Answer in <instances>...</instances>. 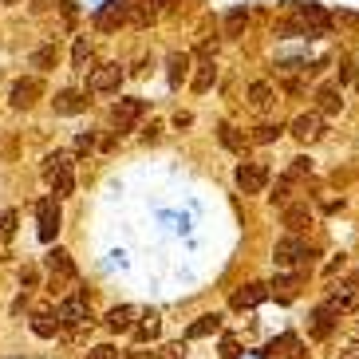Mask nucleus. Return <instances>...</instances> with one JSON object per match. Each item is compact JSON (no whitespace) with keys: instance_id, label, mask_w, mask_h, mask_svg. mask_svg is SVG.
Masks as SVG:
<instances>
[{"instance_id":"a19ab883","label":"nucleus","mask_w":359,"mask_h":359,"mask_svg":"<svg viewBox=\"0 0 359 359\" xmlns=\"http://www.w3.org/2000/svg\"><path fill=\"white\" fill-rule=\"evenodd\" d=\"M20 280H24L28 288H36V280H40V276H36V269H24V276H20Z\"/></svg>"},{"instance_id":"f3484780","label":"nucleus","mask_w":359,"mask_h":359,"mask_svg":"<svg viewBox=\"0 0 359 359\" xmlns=\"http://www.w3.org/2000/svg\"><path fill=\"white\" fill-rule=\"evenodd\" d=\"M332 324H336V312H332V308H324V304H320L316 312H312V320H308V327H312V336H316V339L332 336Z\"/></svg>"},{"instance_id":"423d86ee","label":"nucleus","mask_w":359,"mask_h":359,"mask_svg":"<svg viewBox=\"0 0 359 359\" xmlns=\"http://www.w3.org/2000/svg\"><path fill=\"white\" fill-rule=\"evenodd\" d=\"M237 186H241V194H261L269 186V166L264 162H241L237 166Z\"/></svg>"},{"instance_id":"c756f323","label":"nucleus","mask_w":359,"mask_h":359,"mask_svg":"<svg viewBox=\"0 0 359 359\" xmlns=\"http://www.w3.org/2000/svg\"><path fill=\"white\" fill-rule=\"evenodd\" d=\"M91 60H95V55H91V43H87V40H75V48H72V64L79 67V72H87V67H91Z\"/></svg>"},{"instance_id":"a878e982","label":"nucleus","mask_w":359,"mask_h":359,"mask_svg":"<svg viewBox=\"0 0 359 359\" xmlns=\"http://www.w3.org/2000/svg\"><path fill=\"white\" fill-rule=\"evenodd\" d=\"M217 138H222V147L237 150V154L245 150V135H241L237 127H233V123H222V127H217Z\"/></svg>"},{"instance_id":"20e7f679","label":"nucleus","mask_w":359,"mask_h":359,"mask_svg":"<svg viewBox=\"0 0 359 359\" xmlns=\"http://www.w3.org/2000/svg\"><path fill=\"white\" fill-rule=\"evenodd\" d=\"M36 233H40V241H55V233H60V205H55V198L36 201Z\"/></svg>"},{"instance_id":"4468645a","label":"nucleus","mask_w":359,"mask_h":359,"mask_svg":"<svg viewBox=\"0 0 359 359\" xmlns=\"http://www.w3.org/2000/svg\"><path fill=\"white\" fill-rule=\"evenodd\" d=\"M55 115H79V111H87V95H79V91H60V95L52 99Z\"/></svg>"},{"instance_id":"9b49d317","label":"nucleus","mask_w":359,"mask_h":359,"mask_svg":"<svg viewBox=\"0 0 359 359\" xmlns=\"http://www.w3.org/2000/svg\"><path fill=\"white\" fill-rule=\"evenodd\" d=\"M118 83H123V67H118V64L91 67V79H87V87H91V91H115Z\"/></svg>"},{"instance_id":"de8ad7c7","label":"nucleus","mask_w":359,"mask_h":359,"mask_svg":"<svg viewBox=\"0 0 359 359\" xmlns=\"http://www.w3.org/2000/svg\"><path fill=\"white\" fill-rule=\"evenodd\" d=\"M4 4H16V0H4Z\"/></svg>"},{"instance_id":"c85d7f7f","label":"nucleus","mask_w":359,"mask_h":359,"mask_svg":"<svg viewBox=\"0 0 359 359\" xmlns=\"http://www.w3.org/2000/svg\"><path fill=\"white\" fill-rule=\"evenodd\" d=\"M276 36H285V40H296V36H308V28L296 16H285V20H276V28H273Z\"/></svg>"},{"instance_id":"5701e85b","label":"nucleus","mask_w":359,"mask_h":359,"mask_svg":"<svg viewBox=\"0 0 359 359\" xmlns=\"http://www.w3.org/2000/svg\"><path fill=\"white\" fill-rule=\"evenodd\" d=\"M213 79H217V67H213V60H201L198 72H194V91H198V95H205V91L213 87Z\"/></svg>"},{"instance_id":"58836bf2","label":"nucleus","mask_w":359,"mask_h":359,"mask_svg":"<svg viewBox=\"0 0 359 359\" xmlns=\"http://www.w3.org/2000/svg\"><path fill=\"white\" fill-rule=\"evenodd\" d=\"M12 229H16V210H8L0 217V233H12Z\"/></svg>"},{"instance_id":"f8f14e48","label":"nucleus","mask_w":359,"mask_h":359,"mask_svg":"<svg viewBox=\"0 0 359 359\" xmlns=\"http://www.w3.org/2000/svg\"><path fill=\"white\" fill-rule=\"evenodd\" d=\"M87 320V300L83 296H67L64 304H60V324L64 327H79Z\"/></svg>"},{"instance_id":"c9c22d12","label":"nucleus","mask_w":359,"mask_h":359,"mask_svg":"<svg viewBox=\"0 0 359 359\" xmlns=\"http://www.w3.org/2000/svg\"><path fill=\"white\" fill-rule=\"evenodd\" d=\"M87 359H118V351L111 348V344H99V348L87 351Z\"/></svg>"},{"instance_id":"2f4dec72","label":"nucleus","mask_w":359,"mask_h":359,"mask_svg":"<svg viewBox=\"0 0 359 359\" xmlns=\"http://www.w3.org/2000/svg\"><path fill=\"white\" fill-rule=\"evenodd\" d=\"M55 327H60V324H52V316H48V312H36V316H32V332H36V336L52 339Z\"/></svg>"},{"instance_id":"49530a36","label":"nucleus","mask_w":359,"mask_h":359,"mask_svg":"<svg viewBox=\"0 0 359 359\" xmlns=\"http://www.w3.org/2000/svg\"><path fill=\"white\" fill-rule=\"evenodd\" d=\"M150 4H154V0H150ZM158 4H170V0H158Z\"/></svg>"},{"instance_id":"412c9836","label":"nucleus","mask_w":359,"mask_h":359,"mask_svg":"<svg viewBox=\"0 0 359 359\" xmlns=\"http://www.w3.org/2000/svg\"><path fill=\"white\" fill-rule=\"evenodd\" d=\"M166 75H170V83L178 87L182 79L190 75V55H186V52H174V55L166 60Z\"/></svg>"},{"instance_id":"1a4fd4ad","label":"nucleus","mask_w":359,"mask_h":359,"mask_svg":"<svg viewBox=\"0 0 359 359\" xmlns=\"http://www.w3.org/2000/svg\"><path fill=\"white\" fill-rule=\"evenodd\" d=\"M127 16H130V4H127V0H107L103 8L95 12V28H99V32H111V28H118Z\"/></svg>"},{"instance_id":"f257e3e1","label":"nucleus","mask_w":359,"mask_h":359,"mask_svg":"<svg viewBox=\"0 0 359 359\" xmlns=\"http://www.w3.org/2000/svg\"><path fill=\"white\" fill-rule=\"evenodd\" d=\"M43 178H48V186H52L55 194H72V190H75L72 154H64V150L48 154V158H43Z\"/></svg>"},{"instance_id":"cd10ccee","label":"nucleus","mask_w":359,"mask_h":359,"mask_svg":"<svg viewBox=\"0 0 359 359\" xmlns=\"http://www.w3.org/2000/svg\"><path fill=\"white\" fill-rule=\"evenodd\" d=\"M55 60H60V52H55V43H43V48H36V52H32V67H40V72L55 67Z\"/></svg>"},{"instance_id":"4be33fe9","label":"nucleus","mask_w":359,"mask_h":359,"mask_svg":"<svg viewBox=\"0 0 359 359\" xmlns=\"http://www.w3.org/2000/svg\"><path fill=\"white\" fill-rule=\"evenodd\" d=\"M130 320H135V308L130 304H118V308L107 312V327H111V332H130Z\"/></svg>"},{"instance_id":"a211bd4d","label":"nucleus","mask_w":359,"mask_h":359,"mask_svg":"<svg viewBox=\"0 0 359 359\" xmlns=\"http://www.w3.org/2000/svg\"><path fill=\"white\" fill-rule=\"evenodd\" d=\"M308 222H312V210H308V201H296V205H288V210H285V225L296 233V237H300V229H304Z\"/></svg>"},{"instance_id":"2eb2a0df","label":"nucleus","mask_w":359,"mask_h":359,"mask_svg":"<svg viewBox=\"0 0 359 359\" xmlns=\"http://www.w3.org/2000/svg\"><path fill=\"white\" fill-rule=\"evenodd\" d=\"M316 107H320V115H339V107H344V95H339V87L336 83H324L316 91Z\"/></svg>"},{"instance_id":"c03bdc74","label":"nucleus","mask_w":359,"mask_h":359,"mask_svg":"<svg viewBox=\"0 0 359 359\" xmlns=\"http://www.w3.org/2000/svg\"><path fill=\"white\" fill-rule=\"evenodd\" d=\"M52 8V0H32V12H48Z\"/></svg>"},{"instance_id":"37998d69","label":"nucleus","mask_w":359,"mask_h":359,"mask_svg":"<svg viewBox=\"0 0 359 359\" xmlns=\"http://www.w3.org/2000/svg\"><path fill=\"white\" fill-rule=\"evenodd\" d=\"M127 359H158L154 351H127Z\"/></svg>"},{"instance_id":"7ed1b4c3","label":"nucleus","mask_w":359,"mask_h":359,"mask_svg":"<svg viewBox=\"0 0 359 359\" xmlns=\"http://www.w3.org/2000/svg\"><path fill=\"white\" fill-rule=\"evenodd\" d=\"M308 257H312V249L304 245V237H296V233H288V237H280L273 249V264L276 269H296V264H308Z\"/></svg>"},{"instance_id":"0eeeda50","label":"nucleus","mask_w":359,"mask_h":359,"mask_svg":"<svg viewBox=\"0 0 359 359\" xmlns=\"http://www.w3.org/2000/svg\"><path fill=\"white\" fill-rule=\"evenodd\" d=\"M40 95H43V83L36 79V75H28V79H16V83H12L8 103L16 107V111H28V107H32Z\"/></svg>"},{"instance_id":"ea45409f","label":"nucleus","mask_w":359,"mask_h":359,"mask_svg":"<svg viewBox=\"0 0 359 359\" xmlns=\"http://www.w3.org/2000/svg\"><path fill=\"white\" fill-rule=\"evenodd\" d=\"M351 75H355V67H351L348 60H344V64H339V83H344V79H351Z\"/></svg>"},{"instance_id":"aec40b11","label":"nucleus","mask_w":359,"mask_h":359,"mask_svg":"<svg viewBox=\"0 0 359 359\" xmlns=\"http://www.w3.org/2000/svg\"><path fill=\"white\" fill-rule=\"evenodd\" d=\"M273 87L264 83V79H257L253 87H249V107H253V111H269V107H273Z\"/></svg>"},{"instance_id":"79ce46f5","label":"nucleus","mask_w":359,"mask_h":359,"mask_svg":"<svg viewBox=\"0 0 359 359\" xmlns=\"http://www.w3.org/2000/svg\"><path fill=\"white\" fill-rule=\"evenodd\" d=\"M339 359H359V344H351V348L339 351Z\"/></svg>"},{"instance_id":"7c9ffc66","label":"nucleus","mask_w":359,"mask_h":359,"mask_svg":"<svg viewBox=\"0 0 359 359\" xmlns=\"http://www.w3.org/2000/svg\"><path fill=\"white\" fill-rule=\"evenodd\" d=\"M154 16H158V8H154L150 0H147V4H135V8H130V24H138V28H147Z\"/></svg>"},{"instance_id":"dca6fc26","label":"nucleus","mask_w":359,"mask_h":359,"mask_svg":"<svg viewBox=\"0 0 359 359\" xmlns=\"http://www.w3.org/2000/svg\"><path fill=\"white\" fill-rule=\"evenodd\" d=\"M48 269H52V276H64V280L75 276V264H72V253H67V249H52V253H48Z\"/></svg>"},{"instance_id":"f704fd0d","label":"nucleus","mask_w":359,"mask_h":359,"mask_svg":"<svg viewBox=\"0 0 359 359\" xmlns=\"http://www.w3.org/2000/svg\"><path fill=\"white\" fill-rule=\"evenodd\" d=\"M304 174H312V162H308V158H292V166H288V178L300 182Z\"/></svg>"},{"instance_id":"b1692460","label":"nucleus","mask_w":359,"mask_h":359,"mask_svg":"<svg viewBox=\"0 0 359 359\" xmlns=\"http://www.w3.org/2000/svg\"><path fill=\"white\" fill-rule=\"evenodd\" d=\"M296 288H300V276H292V273H288V276H276L273 285H269V292H273L276 300H292V296H296Z\"/></svg>"},{"instance_id":"6e6552de","label":"nucleus","mask_w":359,"mask_h":359,"mask_svg":"<svg viewBox=\"0 0 359 359\" xmlns=\"http://www.w3.org/2000/svg\"><path fill=\"white\" fill-rule=\"evenodd\" d=\"M292 138H300V142H316L320 135H324V115L320 111H308V115H296L292 118Z\"/></svg>"},{"instance_id":"72a5a7b5","label":"nucleus","mask_w":359,"mask_h":359,"mask_svg":"<svg viewBox=\"0 0 359 359\" xmlns=\"http://www.w3.org/2000/svg\"><path fill=\"white\" fill-rule=\"evenodd\" d=\"M288 198H292V178L285 174V178H280V186H276V194H273V201L288 210Z\"/></svg>"},{"instance_id":"393cba45","label":"nucleus","mask_w":359,"mask_h":359,"mask_svg":"<svg viewBox=\"0 0 359 359\" xmlns=\"http://www.w3.org/2000/svg\"><path fill=\"white\" fill-rule=\"evenodd\" d=\"M158 327H162L158 312H142V324L135 327V339H138V344H147V339H154V336H158Z\"/></svg>"},{"instance_id":"6ab92c4d","label":"nucleus","mask_w":359,"mask_h":359,"mask_svg":"<svg viewBox=\"0 0 359 359\" xmlns=\"http://www.w3.org/2000/svg\"><path fill=\"white\" fill-rule=\"evenodd\" d=\"M217 327H222V316H217V312H205V316H198L190 324V332H186V336H190V339H205V336H213Z\"/></svg>"},{"instance_id":"f03ea898","label":"nucleus","mask_w":359,"mask_h":359,"mask_svg":"<svg viewBox=\"0 0 359 359\" xmlns=\"http://www.w3.org/2000/svg\"><path fill=\"white\" fill-rule=\"evenodd\" d=\"M288 12H292L296 20H300V24L308 28V40H316V36H327V28H332V16H327V12L320 8V4H312V0H308V4H300V0H288Z\"/></svg>"},{"instance_id":"473e14b6","label":"nucleus","mask_w":359,"mask_h":359,"mask_svg":"<svg viewBox=\"0 0 359 359\" xmlns=\"http://www.w3.org/2000/svg\"><path fill=\"white\" fill-rule=\"evenodd\" d=\"M280 130H285V127H273V123H264V127H257L253 142H261V147H269V142H276V138H280Z\"/></svg>"},{"instance_id":"ddd939ff","label":"nucleus","mask_w":359,"mask_h":359,"mask_svg":"<svg viewBox=\"0 0 359 359\" xmlns=\"http://www.w3.org/2000/svg\"><path fill=\"white\" fill-rule=\"evenodd\" d=\"M264 296H273V292H269V285H241L237 292L229 296V304L233 308H257Z\"/></svg>"},{"instance_id":"9d476101","label":"nucleus","mask_w":359,"mask_h":359,"mask_svg":"<svg viewBox=\"0 0 359 359\" xmlns=\"http://www.w3.org/2000/svg\"><path fill=\"white\" fill-rule=\"evenodd\" d=\"M324 308H332L336 316H344V312H355L359 308V292H355V285H339V288H332L327 292V300H324Z\"/></svg>"},{"instance_id":"4c0bfd02","label":"nucleus","mask_w":359,"mask_h":359,"mask_svg":"<svg viewBox=\"0 0 359 359\" xmlns=\"http://www.w3.org/2000/svg\"><path fill=\"white\" fill-rule=\"evenodd\" d=\"M182 355H186V344H166L158 351V359H182Z\"/></svg>"},{"instance_id":"39448f33","label":"nucleus","mask_w":359,"mask_h":359,"mask_svg":"<svg viewBox=\"0 0 359 359\" xmlns=\"http://www.w3.org/2000/svg\"><path fill=\"white\" fill-rule=\"evenodd\" d=\"M147 115V99H118L115 111H111V123L118 127V135L123 130H135V123Z\"/></svg>"},{"instance_id":"a18cd8bd","label":"nucleus","mask_w":359,"mask_h":359,"mask_svg":"<svg viewBox=\"0 0 359 359\" xmlns=\"http://www.w3.org/2000/svg\"><path fill=\"white\" fill-rule=\"evenodd\" d=\"M351 285H355V292H359V273H351Z\"/></svg>"},{"instance_id":"e433bc0d","label":"nucleus","mask_w":359,"mask_h":359,"mask_svg":"<svg viewBox=\"0 0 359 359\" xmlns=\"http://www.w3.org/2000/svg\"><path fill=\"white\" fill-rule=\"evenodd\" d=\"M237 355H241V348H237V339H233V336H225V339H222V359H237Z\"/></svg>"},{"instance_id":"bb28decb","label":"nucleus","mask_w":359,"mask_h":359,"mask_svg":"<svg viewBox=\"0 0 359 359\" xmlns=\"http://www.w3.org/2000/svg\"><path fill=\"white\" fill-rule=\"evenodd\" d=\"M245 24H249V8H233L229 16H225V36H241L245 32Z\"/></svg>"}]
</instances>
